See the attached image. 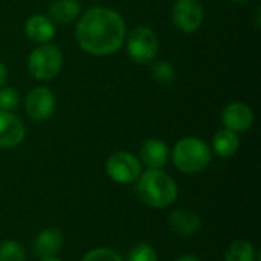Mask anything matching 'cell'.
<instances>
[{
	"instance_id": "cell-1",
	"label": "cell",
	"mask_w": 261,
	"mask_h": 261,
	"mask_svg": "<svg viewBox=\"0 0 261 261\" xmlns=\"http://www.w3.org/2000/svg\"><path fill=\"white\" fill-rule=\"evenodd\" d=\"M127 35L122 15L109 6H93L83 12L75 26V40L89 55L107 57L118 52Z\"/></svg>"
},
{
	"instance_id": "cell-2",
	"label": "cell",
	"mask_w": 261,
	"mask_h": 261,
	"mask_svg": "<svg viewBox=\"0 0 261 261\" xmlns=\"http://www.w3.org/2000/svg\"><path fill=\"white\" fill-rule=\"evenodd\" d=\"M136 182V193L139 199L156 210L173 205L179 196L176 180L162 170H147Z\"/></svg>"
},
{
	"instance_id": "cell-3",
	"label": "cell",
	"mask_w": 261,
	"mask_h": 261,
	"mask_svg": "<svg viewBox=\"0 0 261 261\" xmlns=\"http://www.w3.org/2000/svg\"><path fill=\"white\" fill-rule=\"evenodd\" d=\"M171 159L174 167L184 174H197L203 171L213 159L211 147L200 138L187 136L176 142Z\"/></svg>"
},
{
	"instance_id": "cell-4",
	"label": "cell",
	"mask_w": 261,
	"mask_h": 261,
	"mask_svg": "<svg viewBox=\"0 0 261 261\" xmlns=\"http://www.w3.org/2000/svg\"><path fill=\"white\" fill-rule=\"evenodd\" d=\"M63 69V52L58 46L44 43L32 49L28 57V72L38 81L54 80Z\"/></svg>"
},
{
	"instance_id": "cell-5",
	"label": "cell",
	"mask_w": 261,
	"mask_h": 261,
	"mask_svg": "<svg viewBox=\"0 0 261 261\" xmlns=\"http://www.w3.org/2000/svg\"><path fill=\"white\" fill-rule=\"evenodd\" d=\"M127 38V54L138 64L151 63L159 52V38L156 32L147 26L132 29Z\"/></svg>"
},
{
	"instance_id": "cell-6",
	"label": "cell",
	"mask_w": 261,
	"mask_h": 261,
	"mask_svg": "<svg viewBox=\"0 0 261 261\" xmlns=\"http://www.w3.org/2000/svg\"><path fill=\"white\" fill-rule=\"evenodd\" d=\"M106 171L109 177L116 184H135L142 174V164L133 153L116 151L109 156L106 162Z\"/></svg>"
},
{
	"instance_id": "cell-7",
	"label": "cell",
	"mask_w": 261,
	"mask_h": 261,
	"mask_svg": "<svg viewBox=\"0 0 261 261\" xmlns=\"http://www.w3.org/2000/svg\"><path fill=\"white\" fill-rule=\"evenodd\" d=\"M205 17V9L200 0H176L171 9V21L173 24L185 32H196Z\"/></svg>"
},
{
	"instance_id": "cell-8",
	"label": "cell",
	"mask_w": 261,
	"mask_h": 261,
	"mask_svg": "<svg viewBox=\"0 0 261 261\" xmlns=\"http://www.w3.org/2000/svg\"><path fill=\"white\" fill-rule=\"evenodd\" d=\"M57 107L55 95L50 89L44 86L34 87L29 90L24 96V112L29 116V119L35 122L47 121Z\"/></svg>"
},
{
	"instance_id": "cell-9",
	"label": "cell",
	"mask_w": 261,
	"mask_h": 261,
	"mask_svg": "<svg viewBox=\"0 0 261 261\" xmlns=\"http://www.w3.org/2000/svg\"><path fill=\"white\" fill-rule=\"evenodd\" d=\"M26 136V127L21 118L12 112L0 110V148L12 150L18 147Z\"/></svg>"
},
{
	"instance_id": "cell-10",
	"label": "cell",
	"mask_w": 261,
	"mask_h": 261,
	"mask_svg": "<svg viewBox=\"0 0 261 261\" xmlns=\"http://www.w3.org/2000/svg\"><path fill=\"white\" fill-rule=\"evenodd\" d=\"M254 112L252 109L240 101L228 104L222 110V124L225 128L234 132V133H245L248 132L254 124Z\"/></svg>"
},
{
	"instance_id": "cell-11",
	"label": "cell",
	"mask_w": 261,
	"mask_h": 261,
	"mask_svg": "<svg viewBox=\"0 0 261 261\" xmlns=\"http://www.w3.org/2000/svg\"><path fill=\"white\" fill-rule=\"evenodd\" d=\"M64 245V236L58 228H47L37 234L34 240V254L38 260L57 257Z\"/></svg>"
},
{
	"instance_id": "cell-12",
	"label": "cell",
	"mask_w": 261,
	"mask_h": 261,
	"mask_svg": "<svg viewBox=\"0 0 261 261\" xmlns=\"http://www.w3.org/2000/svg\"><path fill=\"white\" fill-rule=\"evenodd\" d=\"M168 226L173 232H176L182 237H190V236H194L196 232L200 231L202 219L193 210L179 208V210H174L170 213Z\"/></svg>"
},
{
	"instance_id": "cell-13",
	"label": "cell",
	"mask_w": 261,
	"mask_h": 261,
	"mask_svg": "<svg viewBox=\"0 0 261 261\" xmlns=\"http://www.w3.org/2000/svg\"><path fill=\"white\" fill-rule=\"evenodd\" d=\"M55 32H57L55 23L47 15L35 14V15H31L24 23L26 37L31 41L38 43V44L49 43L55 37Z\"/></svg>"
},
{
	"instance_id": "cell-14",
	"label": "cell",
	"mask_w": 261,
	"mask_h": 261,
	"mask_svg": "<svg viewBox=\"0 0 261 261\" xmlns=\"http://www.w3.org/2000/svg\"><path fill=\"white\" fill-rule=\"evenodd\" d=\"M141 162L148 170H161L168 161V145L158 138L147 139L141 147Z\"/></svg>"
},
{
	"instance_id": "cell-15",
	"label": "cell",
	"mask_w": 261,
	"mask_h": 261,
	"mask_svg": "<svg viewBox=\"0 0 261 261\" xmlns=\"http://www.w3.org/2000/svg\"><path fill=\"white\" fill-rule=\"evenodd\" d=\"M81 15L78 0H54L47 8V17L55 24H69Z\"/></svg>"
},
{
	"instance_id": "cell-16",
	"label": "cell",
	"mask_w": 261,
	"mask_h": 261,
	"mask_svg": "<svg viewBox=\"0 0 261 261\" xmlns=\"http://www.w3.org/2000/svg\"><path fill=\"white\" fill-rule=\"evenodd\" d=\"M240 147L239 133H234L228 128L219 130L213 138V151L219 158H232Z\"/></svg>"
},
{
	"instance_id": "cell-17",
	"label": "cell",
	"mask_w": 261,
	"mask_h": 261,
	"mask_svg": "<svg viewBox=\"0 0 261 261\" xmlns=\"http://www.w3.org/2000/svg\"><path fill=\"white\" fill-rule=\"evenodd\" d=\"M225 261H255V249L248 240H236L225 254Z\"/></svg>"
},
{
	"instance_id": "cell-18",
	"label": "cell",
	"mask_w": 261,
	"mask_h": 261,
	"mask_svg": "<svg viewBox=\"0 0 261 261\" xmlns=\"http://www.w3.org/2000/svg\"><path fill=\"white\" fill-rule=\"evenodd\" d=\"M151 76L161 86H170L176 80V69L171 63L161 60L151 64Z\"/></svg>"
},
{
	"instance_id": "cell-19",
	"label": "cell",
	"mask_w": 261,
	"mask_h": 261,
	"mask_svg": "<svg viewBox=\"0 0 261 261\" xmlns=\"http://www.w3.org/2000/svg\"><path fill=\"white\" fill-rule=\"evenodd\" d=\"M0 261H26L24 248L14 240L3 242L0 245Z\"/></svg>"
},
{
	"instance_id": "cell-20",
	"label": "cell",
	"mask_w": 261,
	"mask_h": 261,
	"mask_svg": "<svg viewBox=\"0 0 261 261\" xmlns=\"http://www.w3.org/2000/svg\"><path fill=\"white\" fill-rule=\"evenodd\" d=\"M127 261H158L156 249L148 243H138L130 251Z\"/></svg>"
},
{
	"instance_id": "cell-21",
	"label": "cell",
	"mask_w": 261,
	"mask_h": 261,
	"mask_svg": "<svg viewBox=\"0 0 261 261\" xmlns=\"http://www.w3.org/2000/svg\"><path fill=\"white\" fill-rule=\"evenodd\" d=\"M81 261H124L122 257L115 252L113 249H109V248H96V249H92L89 251Z\"/></svg>"
},
{
	"instance_id": "cell-22",
	"label": "cell",
	"mask_w": 261,
	"mask_h": 261,
	"mask_svg": "<svg viewBox=\"0 0 261 261\" xmlns=\"http://www.w3.org/2000/svg\"><path fill=\"white\" fill-rule=\"evenodd\" d=\"M20 101V95L12 87H0V110L12 112Z\"/></svg>"
},
{
	"instance_id": "cell-23",
	"label": "cell",
	"mask_w": 261,
	"mask_h": 261,
	"mask_svg": "<svg viewBox=\"0 0 261 261\" xmlns=\"http://www.w3.org/2000/svg\"><path fill=\"white\" fill-rule=\"evenodd\" d=\"M6 80H8V69H6V66L0 61V87L5 86Z\"/></svg>"
},
{
	"instance_id": "cell-24",
	"label": "cell",
	"mask_w": 261,
	"mask_h": 261,
	"mask_svg": "<svg viewBox=\"0 0 261 261\" xmlns=\"http://www.w3.org/2000/svg\"><path fill=\"white\" fill-rule=\"evenodd\" d=\"M174 261H200L196 255H191V254H184L180 255L179 258H176Z\"/></svg>"
},
{
	"instance_id": "cell-25",
	"label": "cell",
	"mask_w": 261,
	"mask_h": 261,
	"mask_svg": "<svg viewBox=\"0 0 261 261\" xmlns=\"http://www.w3.org/2000/svg\"><path fill=\"white\" fill-rule=\"evenodd\" d=\"M255 28H260V8L255 11Z\"/></svg>"
},
{
	"instance_id": "cell-26",
	"label": "cell",
	"mask_w": 261,
	"mask_h": 261,
	"mask_svg": "<svg viewBox=\"0 0 261 261\" xmlns=\"http://www.w3.org/2000/svg\"><path fill=\"white\" fill-rule=\"evenodd\" d=\"M229 2H232V3H237V5H245V3H248L249 0H229Z\"/></svg>"
},
{
	"instance_id": "cell-27",
	"label": "cell",
	"mask_w": 261,
	"mask_h": 261,
	"mask_svg": "<svg viewBox=\"0 0 261 261\" xmlns=\"http://www.w3.org/2000/svg\"><path fill=\"white\" fill-rule=\"evenodd\" d=\"M40 261H61L60 258H57V257H50V258H44V260H40Z\"/></svg>"
}]
</instances>
